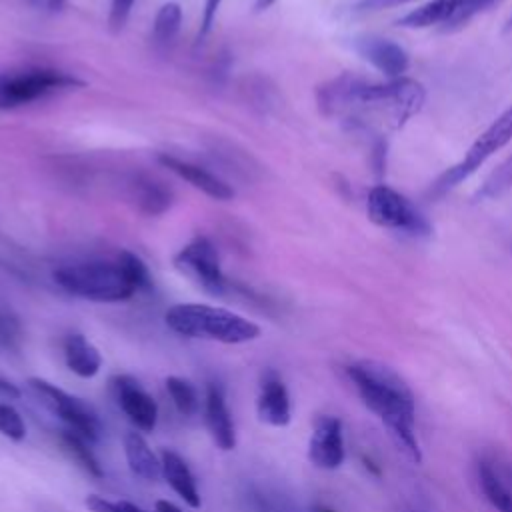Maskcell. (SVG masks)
I'll use <instances>...</instances> for the list:
<instances>
[{"label": "cell", "instance_id": "cell-19", "mask_svg": "<svg viewBox=\"0 0 512 512\" xmlns=\"http://www.w3.org/2000/svg\"><path fill=\"white\" fill-rule=\"evenodd\" d=\"M124 454L134 476L148 482H154L162 476V462L152 452V448L142 438V434L128 432L124 436Z\"/></svg>", "mask_w": 512, "mask_h": 512}, {"label": "cell", "instance_id": "cell-30", "mask_svg": "<svg viewBox=\"0 0 512 512\" xmlns=\"http://www.w3.org/2000/svg\"><path fill=\"white\" fill-rule=\"evenodd\" d=\"M86 508L90 512H146L128 500H108L96 494L86 498Z\"/></svg>", "mask_w": 512, "mask_h": 512}, {"label": "cell", "instance_id": "cell-3", "mask_svg": "<svg viewBox=\"0 0 512 512\" xmlns=\"http://www.w3.org/2000/svg\"><path fill=\"white\" fill-rule=\"evenodd\" d=\"M164 320L172 332L186 338L242 344L260 336V326L252 320L210 304H174L166 310Z\"/></svg>", "mask_w": 512, "mask_h": 512}, {"label": "cell", "instance_id": "cell-40", "mask_svg": "<svg viewBox=\"0 0 512 512\" xmlns=\"http://www.w3.org/2000/svg\"><path fill=\"white\" fill-rule=\"evenodd\" d=\"M506 28H508V30L512 28V16H510V20H508V26H506Z\"/></svg>", "mask_w": 512, "mask_h": 512}, {"label": "cell", "instance_id": "cell-22", "mask_svg": "<svg viewBox=\"0 0 512 512\" xmlns=\"http://www.w3.org/2000/svg\"><path fill=\"white\" fill-rule=\"evenodd\" d=\"M60 444L64 448V452L90 476L94 478H102L104 470L102 464L98 462L96 454L92 452V442H88L86 438H82L80 434L72 432V430H62L60 434Z\"/></svg>", "mask_w": 512, "mask_h": 512}, {"label": "cell", "instance_id": "cell-23", "mask_svg": "<svg viewBox=\"0 0 512 512\" xmlns=\"http://www.w3.org/2000/svg\"><path fill=\"white\" fill-rule=\"evenodd\" d=\"M180 24H182V8L178 2H166L156 18H154V26H152V42L158 48H168L178 32H180Z\"/></svg>", "mask_w": 512, "mask_h": 512}, {"label": "cell", "instance_id": "cell-11", "mask_svg": "<svg viewBox=\"0 0 512 512\" xmlns=\"http://www.w3.org/2000/svg\"><path fill=\"white\" fill-rule=\"evenodd\" d=\"M114 398L128 420L142 432H152L158 422L156 400L140 386V382L128 374L114 376L110 380Z\"/></svg>", "mask_w": 512, "mask_h": 512}, {"label": "cell", "instance_id": "cell-13", "mask_svg": "<svg viewBox=\"0 0 512 512\" xmlns=\"http://www.w3.org/2000/svg\"><path fill=\"white\" fill-rule=\"evenodd\" d=\"M256 412L264 424L276 426V428L286 426L292 418L290 396H288L286 384L274 368H266L260 376Z\"/></svg>", "mask_w": 512, "mask_h": 512}, {"label": "cell", "instance_id": "cell-32", "mask_svg": "<svg viewBox=\"0 0 512 512\" xmlns=\"http://www.w3.org/2000/svg\"><path fill=\"white\" fill-rule=\"evenodd\" d=\"M220 4H222V0H206V2H204L202 20H200V30H198V40H202V38L210 32V28H212V24H214V18H216V12H218Z\"/></svg>", "mask_w": 512, "mask_h": 512}, {"label": "cell", "instance_id": "cell-15", "mask_svg": "<svg viewBox=\"0 0 512 512\" xmlns=\"http://www.w3.org/2000/svg\"><path fill=\"white\" fill-rule=\"evenodd\" d=\"M358 52L386 78H400L408 70V54L392 40L378 36H364L356 42Z\"/></svg>", "mask_w": 512, "mask_h": 512}, {"label": "cell", "instance_id": "cell-16", "mask_svg": "<svg viewBox=\"0 0 512 512\" xmlns=\"http://www.w3.org/2000/svg\"><path fill=\"white\" fill-rule=\"evenodd\" d=\"M158 160L164 168H168L170 172H174L176 176H180L182 180H186L188 184H192L194 188L204 192L206 196H210L214 200H222V202L234 198L232 186L226 184L216 174L208 172L206 168H202L198 164H192V162H186V160H180V158L170 156V154H160Z\"/></svg>", "mask_w": 512, "mask_h": 512}, {"label": "cell", "instance_id": "cell-26", "mask_svg": "<svg viewBox=\"0 0 512 512\" xmlns=\"http://www.w3.org/2000/svg\"><path fill=\"white\" fill-rule=\"evenodd\" d=\"M512 186V156L506 158L480 186V190L476 192V198L480 200H492L498 198L500 194H504L508 188Z\"/></svg>", "mask_w": 512, "mask_h": 512}, {"label": "cell", "instance_id": "cell-37", "mask_svg": "<svg viewBox=\"0 0 512 512\" xmlns=\"http://www.w3.org/2000/svg\"><path fill=\"white\" fill-rule=\"evenodd\" d=\"M64 4H66V0H46V6H48L52 12L60 10Z\"/></svg>", "mask_w": 512, "mask_h": 512}, {"label": "cell", "instance_id": "cell-10", "mask_svg": "<svg viewBox=\"0 0 512 512\" xmlns=\"http://www.w3.org/2000/svg\"><path fill=\"white\" fill-rule=\"evenodd\" d=\"M492 2L494 0H430L398 18V26L456 28L466 24L472 16L488 8Z\"/></svg>", "mask_w": 512, "mask_h": 512}, {"label": "cell", "instance_id": "cell-28", "mask_svg": "<svg viewBox=\"0 0 512 512\" xmlns=\"http://www.w3.org/2000/svg\"><path fill=\"white\" fill-rule=\"evenodd\" d=\"M0 434L14 442L24 440L26 436V426L20 412L8 402H0Z\"/></svg>", "mask_w": 512, "mask_h": 512}, {"label": "cell", "instance_id": "cell-12", "mask_svg": "<svg viewBox=\"0 0 512 512\" xmlns=\"http://www.w3.org/2000/svg\"><path fill=\"white\" fill-rule=\"evenodd\" d=\"M342 422L336 416H318L308 444V458L322 470H336L344 462Z\"/></svg>", "mask_w": 512, "mask_h": 512}, {"label": "cell", "instance_id": "cell-21", "mask_svg": "<svg viewBox=\"0 0 512 512\" xmlns=\"http://www.w3.org/2000/svg\"><path fill=\"white\" fill-rule=\"evenodd\" d=\"M476 472H478L480 488H482L484 496L488 498V502L498 512H512V490L500 478V474L496 472L492 460H480Z\"/></svg>", "mask_w": 512, "mask_h": 512}, {"label": "cell", "instance_id": "cell-17", "mask_svg": "<svg viewBox=\"0 0 512 512\" xmlns=\"http://www.w3.org/2000/svg\"><path fill=\"white\" fill-rule=\"evenodd\" d=\"M162 462V476L170 484V488L190 506V508H200V492L196 486V478L190 472L186 460L174 452V450H162L160 454Z\"/></svg>", "mask_w": 512, "mask_h": 512}, {"label": "cell", "instance_id": "cell-27", "mask_svg": "<svg viewBox=\"0 0 512 512\" xmlns=\"http://www.w3.org/2000/svg\"><path fill=\"white\" fill-rule=\"evenodd\" d=\"M120 262V266L124 268L128 280L134 284L136 292H150L152 290V276L146 268V264L132 252L122 250L116 258Z\"/></svg>", "mask_w": 512, "mask_h": 512}, {"label": "cell", "instance_id": "cell-24", "mask_svg": "<svg viewBox=\"0 0 512 512\" xmlns=\"http://www.w3.org/2000/svg\"><path fill=\"white\" fill-rule=\"evenodd\" d=\"M164 384H166V392L170 394V398L180 414L192 416L198 412L200 398H198L196 388L188 380H184L180 376H168L164 380Z\"/></svg>", "mask_w": 512, "mask_h": 512}, {"label": "cell", "instance_id": "cell-20", "mask_svg": "<svg viewBox=\"0 0 512 512\" xmlns=\"http://www.w3.org/2000/svg\"><path fill=\"white\" fill-rule=\"evenodd\" d=\"M134 198L138 208L148 216H158L166 212L172 204V192L158 180L140 176L134 182Z\"/></svg>", "mask_w": 512, "mask_h": 512}, {"label": "cell", "instance_id": "cell-31", "mask_svg": "<svg viewBox=\"0 0 512 512\" xmlns=\"http://www.w3.org/2000/svg\"><path fill=\"white\" fill-rule=\"evenodd\" d=\"M136 0H112L110 4V16H108V26L112 32H120L124 24L130 18V12L134 8Z\"/></svg>", "mask_w": 512, "mask_h": 512}, {"label": "cell", "instance_id": "cell-4", "mask_svg": "<svg viewBox=\"0 0 512 512\" xmlns=\"http://www.w3.org/2000/svg\"><path fill=\"white\" fill-rule=\"evenodd\" d=\"M54 280L64 292L92 302H122L136 294L118 260L64 264L54 270Z\"/></svg>", "mask_w": 512, "mask_h": 512}, {"label": "cell", "instance_id": "cell-2", "mask_svg": "<svg viewBox=\"0 0 512 512\" xmlns=\"http://www.w3.org/2000/svg\"><path fill=\"white\" fill-rule=\"evenodd\" d=\"M346 372L362 402L384 422L398 450L418 464L422 454L414 432V396L408 384L390 366L374 360H358Z\"/></svg>", "mask_w": 512, "mask_h": 512}, {"label": "cell", "instance_id": "cell-9", "mask_svg": "<svg viewBox=\"0 0 512 512\" xmlns=\"http://www.w3.org/2000/svg\"><path fill=\"white\" fill-rule=\"evenodd\" d=\"M176 268L192 278L202 290L214 296H222L228 288L226 278L220 270V260L214 244L206 236H196L190 240L176 256Z\"/></svg>", "mask_w": 512, "mask_h": 512}, {"label": "cell", "instance_id": "cell-6", "mask_svg": "<svg viewBox=\"0 0 512 512\" xmlns=\"http://www.w3.org/2000/svg\"><path fill=\"white\" fill-rule=\"evenodd\" d=\"M512 140V106H508L466 150L464 158L448 168L440 178L432 184V190L436 194H444L458 186L462 180H466L470 174H474L492 154H496L500 148H504Z\"/></svg>", "mask_w": 512, "mask_h": 512}, {"label": "cell", "instance_id": "cell-8", "mask_svg": "<svg viewBox=\"0 0 512 512\" xmlns=\"http://www.w3.org/2000/svg\"><path fill=\"white\" fill-rule=\"evenodd\" d=\"M366 210L374 224L394 232L408 236H428L432 230L424 214L408 198L386 184H378L370 190Z\"/></svg>", "mask_w": 512, "mask_h": 512}, {"label": "cell", "instance_id": "cell-39", "mask_svg": "<svg viewBox=\"0 0 512 512\" xmlns=\"http://www.w3.org/2000/svg\"><path fill=\"white\" fill-rule=\"evenodd\" d=\"M26 2H28V4H30V6H34V8H38V6H40V4H42V2H44V0H26Z\"/></svg>", "mask_w": 512, "mask_h": 512}, {"label": "cell", "instance_id": "cell-33", "mask_svg": "<svg viewBox=\"0 0 512 512\" xmlns=\"http://www.w3.org/2000/svg\"><path fill=\"white\" fill-rule=\"evenodd\" d=\"M410 0H358L354 4L356 12H376V10H384V8H392L398 4H404Z\"/></svg>", "mask_w": 512, "mask_h": 512}, {"label": "cell", "instance_id": "cell-1", "mask_svg": "<svg viewBox=\"0 0 512 512\" xmlns=\"http://www.w3.org/2000/svg\"><path fill=\"white\" fill-rule=\"evenodd\" d=\"M424 86L414 78L372 82L340 74L318 86L316 100L324 116L344 118L356 128L396 130L416 116L424 104Z\"/></svg>", "mask_w": 512, "mask_h": 512}, {"label": "cell", "instance_id": "cell-25", "mask_svg": "<svg viewBox=\"0 0 512 512\" xmlns=\"http://www.w3.org/2000/svg\"><path fill=\"white\" fill-rule=\"evenodd\" d=\"M248 512H298V508L282 494L254 488L246 496Z\"/></svg>", "mask_w": 512, "mask_h": 512}, {"label": "cell", "instance_id": "cell-36", "mask_svg": "<svg viewBox=\"0 0 512 512\" xmlns=\"http://www.w3.org/2000/svg\"><path fill=\"white\" fill-rule=\"evenodd\" d=\"M154 512H182L176 504L168 502V500H158L154 506Z\"/></svg>", "mask_w": 512, "mask_h": 512}, {"label": "cell", "instance_id": "cell-5", "mask_svg": "<svg viewBox=\"0 0 512 512\" xmlns=\"http://www.w3.org/2000/svg\"><path fill=\"white\" fill-rule=\"evenodd\" d=\"M28 386L36 394L38 402L46 410H50L54 416H58L68 426V430L80 434L92 444L102 438L104 434L102 420L90 404L64 392L62 388L54 386L44 378H30Z\"/></svg>", "mask_w": 512, "mask_h": 512}, {"label": "cell", "instance_id": "cell-18", "mask_svg": "<svg viewBox=\"0 0 512 512\" xmlns=\"http://www.w3.org/2000/svg\"><path fill=\"white\" fill-rule=\"evenodd\" d=\"M66 366L80 378H92L100 372L102 356L98 348L82 334H68L64 338Z\"/></svg>", "mask_w": 512, "mask_h": 512}, {"label": "cell", "instance_id": "cell-38", "mask_svg": "<svg viewBox=\"0 0 512 512\" xmlns=\"http://www.w3.org/2000/svg\"><path fill=\"white\" fill-rule=\"evenodd\" d=\"M276 0H256V10H266L268 6H272Z\"/></svg>", "mask_w": 512, "mask_h": 512}, {"label": "cell", "instance_id": "cell-14", "mask_svg": "<svg viewBox=\"0 0 512 512\" xmlns=\"http://www.w3.org/2000/svg\"><path fill=\"white\" fill-rule=\"evenodd\" d=\"M204 420L206 428L220 450H232L236 446V428L226 404V394L222 384L210 382L204 400Z\"/></svg>", "mask_w": 512, "mask_h": 512}, {"label": "cell", "instance_id": "cell-7", "mask_svg": "<svg viewBox=\"0 0 512 512\" xmlns=\"http://www.w3.org/2000/svg\"><path fill=\"white\" fill-rule=\"evenodd\" d=\"M74 86H82V82L66 72L50 68L0 74V110H12Z\"/></svg>", "mask_w": 512, "mask_h": 512}, {"label": "cell", "instance_id": "cell-29", "mask_svg": "<svg viewBox=\"0 0 512 512\" xmlns=\"http://www.w3.org/2000/svg\"><path fill=\"white\" fill-rule=\"evenodd\" d=\"M22 342V326L10 312H0V348L18 350Z\"/></svg>", "mask_w": 512, "mask_h": 512}, {"label": "cell", "instance_id": "cell-34", "mask_svg": "<svg viewBox=\"0 0 512 512\" xmlns=\"http://www.w3.org/2000/svg\"><path fill=\"white\" fill-rule=\"evenodd\" d=\"M0 398L16 400V398H20V388H18L16 384H12L10 380H6V378L0 376Z\"/></svg>", "mask_w": 512, "mask_h": 512}, {"label": "cell", "instance_id": "cell-35", "mask_svg": "<svg viewBox=\"0 0 512 512\" xmlns=\"http://www.w3.org/2000/svg\"><path fill=\"white\" fill-rule=\"evenodd\" d=\"M496 472L500 474V478L508 484V488L512 490V466L510 464H504V462H498V460H492Z\"/></svg>", "mask_w": 512, "mask_h": 512}]
</instances>
